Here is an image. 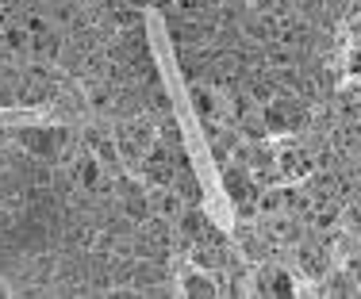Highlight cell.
<instances>
[{"instance_id":"cell-6","label":"cell","mask_w":361,"mask_h":299,"mask_svg":"<svg viewBox=\"0 0 361 299\" xmlns=\"http://www.w3.org/2000/svg\"><path fill=\"white\" fill-rule=\"evenodd\" d=\"M277 173L285 181H304L312 173V158L304 150H285V153H277Z\"/></svg>"},{"instance_id":"cell-11","label":"cell","mask_w":361,"mask_h":299,"mask_svg":"<svg viewBox=\"0 0 361 299\" xmlns=\"http://www.w3.org/2000/svg\"><path fill=\"white\" fill-rule=\"evenodd\" d=\"M192 108H196V115L200 119H216V112H219V96L212 89H204V84H192Z\"/></svg>"},{"instance_id":"cell-15","label":"cell","mask_w":361,"mask_h":299,"mask_svg":"<svg viewBox=\"0 0 361 299\" xmlns=\"http://www.w3.org/2000/svg\"><path fill=\"white\" fill-rule=\"evenodd\" d=\"M326 292L331 295H361V288H354V276L350 272H326Z\"/></svg>"},{"instance_id":"cell-17","label":"cell","mask_w":361,"mask_h":299,"mask_svg":"<svg viewBox=\"0 0 361 299\" xmlns=\"http://www.w3.org/2000/svg\"><path fill=\"white\" fill-rule=\"evenodd\" d=\"M4 42H8L12 50H27V46H31V35H27L23 27H8V31H4Z\"/></svg>"},{"instance_id":"cell-4","label":"cell","mask_w":361,"mask_h":299,"mask_svg":"<svg viewBox=\"0 0 361 299\" xmlns=\"http://www.w3.org/2000/svg\"><path fill=\"white\" fill-rule=\"evenodd\" d=\"M185 208H188V203L180 200L177 188H154V192H150V211H154L158 219H169V223H177Z\"/></svg>"},{"instance_id":"cell-7","label":"cell","mask_w":361,"mask_h":299,"mask_svg":"<svg viewBox=\"0 0 361 299\" xmlns=\"http://www.w3.org/2000/svg\"><path fill=\"white\" fill-rule=\"evenodd\" d=\"M296 261H300V269H304L307 280H326V250L323 246H300Z\"/></svg>"},{"instance_id":"cell-16","label":"cell","mask_w":361,"mask_h":299,"mask_svg":"<svg viewBox=\"0 0 361 299\" xmlns=\"http://www.w3.org/2000/svg\"><path fill=\"white\" fill-rule=\"evenodd\" d=\"M23 31H27L31 39H39V35H47V31H54V27H50L47 15H27V20H23Z\"/></svg>"},{"instance_id":"cell-21","label":"cell","mask_w":361,"mask_h":299,"mask_svg":"<svg viewBox=\"0 0 361 299\" xmlns=\"http://www.w3.org/2000/svg\"><path fill=\"white\" fill-rule=\"evenodd\" d=\"M354 42H357V46H361V15H357V20H354Z\"/></svg>"},{"instance_id":"cell-23","label":"cell","mask_w":361,"mask_h":299,"mask_svg":"<svg viewBox=\"0 0 361 299\" xmlns=\"http://www.w3.org/2000/svg\"><path fill=\"white\" fill-rule=\"evenodd\" d=\"M0 142H4V131H0Z\"/></svg>"},{"instance_id":"cell-12","label":"cell","mask_w":361,"mask_h":299,"mask_svg":"<svg viewBox=\"0 0 361 299\" xmlns=\"http://www.w3.org/2000/svg\"><path fill=\"white\" fill-rule=\"evenodd\" d=\"M123 215L131 219V223H146V219L154 215V211H150V196H142V192L123 196Z\"/></svg>"},{"instance_id":"cell-2","label":"cell","mask_w":361,"mask_h":299,"mask_svg":"<svg viewBox=\"0 0 361 299\" xmlns=\"http://www.w3.org/2000/svg\"><path fill=\"white\" fill-rule=\"evenodd\" d=\"M223 188H227L231 203H246V200H257V184L250 177L246 165H227L223 169Z\"/></svg>"},{"instance_id":"cell-18","label":"cell","mask_w":361,"mask_h":299,"mask_svg":"<svg viewBox=\"0 0 361 299\" xmlns=\"http://www.w3.org/2000/svg\"><path fill=\"white\" fill-rule=\"evenodd\" d=\"M346 70H350V77H361V46H354L346 54Z\"/></svg>"},{"instance_id":"cell-8","label":"cell","mask_w":361,"mask_h":299,"mask_svg":"<svg viewBox=\"0 0 361 299\" xmlns=\"http://www.w3.org/2000/svg\"><path fill=\"white\" fill-rule=\"evenodd\" d=\"M180 295H188V299H212V295H219V284L212 280V272H188V276L180 280Z\"/></svg>"},{"instance_id":"cell-5","label":"cell","mask_w":361,"mask_h":299,"mask_svg":"<svg viewBox=\"0 0 361 299\" xmlns=\"http://www.w3.org/2000/svg\"><path fill=\"white\" fill-rule=\"evenodd\" d=\"M177 227H180V242L192 246V242H200V238H208L212 219L204 215L200 208H185V211H180V219H177Z\"/></svg>"},{"instance_id":"cell-13","label":"cell","mask_w":361,"mask_h":299,"mask_svg":"<svg viewBox=\"0 0 361 299\" xmlns=\"http://www.w3.org/2000/svg\"><path fill=\"white\" fill-rule=\"evenodd\" d=\"M277 211H285V188H265V192H257V215H277Z\"/></svg>"},{"instance_id":"cell-10","label":"cell","mask_w":361,"mask_h":299,"mask_svg":"<svg viewBox=\"0 0 361 299\" xmlns=\"http://www.w3.org/2000/svg\"><path fill=\"white\" fill-rule=\"evenodd\" d=\"M62 35H58V31H47V35H39V39H31V54L35 58H47V62H58V54H62Z\"/></svg>"},{"instance_id":"cell-1","label":"cell","mask_w":361,"mask_h":299,"mask_svg":"<svg viewBox=\"0 0 361 299\" xmlns=\"http://www.w3.org/2000/svg\"><path fill=\"white\" fill-rule=\"evenodd\" d=\"M265 127H269V134H292L300 123H307V112L304 104H296V100H285V96H273L269 104H265Z\"/></svg>"},{"instance_id":"cell-9","label":"cell","mask_w":361,"mask_h":299,"mask_svg":"<svg viewBox=\"0 0 361 299\" xmlns=\"http://www.w3.org/2000/svg\"><path fill=\"white\" fill-rule=\"evenodd\" d=\"M265 65L269 70H292V65H300V50L285 46V42H269L265 46Z\"/></svg>"},{"instance_id":"cell-22","label":"cell","mask_w":361,"mask_h":299,"mask_svg":"<svg viewBox=\"0 0 361 299\" xmlns=\"http://www.w3.org/2000/svg\"><path fill=\"white\" fill-rule=\"evenodd\" d=\"M254 4H262V8H269V4H273V0H254Z\"/></svg>"},{"instance_id":"cell-20","label":"cell","mask_w":361,"mask_h":299,"mask_svg":"<svg viewBox=\"0 0 361 299\" xmlns=\"http://www.w3.org/2000/svg\"><path fill=\"white\" fill-rule=\"evenodd\" d=\"M8 295H12V288H8V280L0 276V299H8Z\"/></svg>"},{"instance_id":"cell-19","label":"cell","mask_w":361,"mask_h":299,"mask_svg":"<svg viewBox=\"0 0 361 299\" xmlns=\"http://www.w3.org/2000/svg\"><path fill=\"white\" fill-rule=\"evenodd\" d=\"M20 96H12V89H0V108H12Z\"/></svg>"},{"instance_id":"cell-14","label":"cell","mask_w":361,"mask_h":299,"mask_svg":"<svg viewBox=\"0 0 361 299\" xmlns=\"http://www.w3.org/2000/svg\"><path fill=\"white\" fill-rule=\"evenodd\" d=\"M238 131L246 134V139H254V142H262V139H269V127H265V119H262V112H250V115H243L238 119Z\"/></svg>"},{"instance_id":"cell-3","label":"cell","mask_w":361,"mask_h":299,"mask_svg":"<svg viewBox=\"0 0 361 299\" xmlns=\"http://www.w3.org/2000/svg\"><path fill=\"white\" fill-rule=\"evenodd\" d=\"M73 181L81 184V188H108V181H104V161H100L92 150H85L81 158L73 161Z\"/></svg>"}]
</instances>
